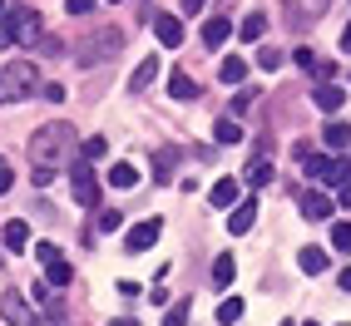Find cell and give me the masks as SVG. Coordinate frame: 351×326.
Masks as SVG:
<instances>
[{"instance_id":"1","label":"cell","mask_w":351,"mask_h":326,"mask_svg":"<svg viewBox=\"0 0 351 326\" xmlns=\"http://www.w3.org/2000/svg\"><path fill=\"white\" fill-rule=\"evenodd\" d=\"M75 158V129L69 124H60V119H50V124H40L35 134H30V163L35 168H60V163H69Z\"/></svg>"},{"instance_id":"2","label":"cell","mask_w":351,"mask_h":326,"mask_svg":"<svg viewBox=\"0 0 351 326\" xmlns=\"http://www.w3.org/2000/svg\"><path fill=\"white\" fill-rule=\"evenodd\" d=\"M119 50H124V30L104 25V30H95L89 40H80V45H75V64H80V69H95V64L114 60Z\"/></svg>"},{"instance_id":"3","label":"cell","mask_w":351,"mask_h":326,"mask_svg":"<svg viewBox=\"0 0 351 326\" xmlns=\"http://www.w3.org/2000/svg\"><path fill=\"white\" fill-rule=\"evenodd\" d=\"M35 60H10L5 69H0V104H20L35 95Z\"/></svg>"},{"instance_id":"4","label":"cell","mask_w":351,"mask_h":326,"mask_svg":"<svg viewBox=\"0 0 351 326\" xmlns=\"http://www.w3.org/2000/svg\"><path fill=\"white\" fill-rule=\"evenodd\" d=\"M0 25H5L10 45H30V50L40 45V35H45L40 10H25V5H20V10H5V15H0Z\"/></svg>"},{"instance_id":"5","label":"cell","mask_w":351,"mask_h":326,"mask_svg":"<svg viewBox=\"0 0 351 326\" xmlns=\"http://www.w3.org/2000/svg\"><path fill=\"white\" fill-rule=\"evenodd\" d=\"M302 173H307L312 183H351V163H346V158L307 153V158H302Z\"/></svg>"},{"instance_id":"6","label":"cell","mask_w":351,"mask_h":326,"mask_svg":"<svg viewBox=\"0 0 351 326\" xmlns=\"http://www.w3.org/2000/svg\"><path fill=\"white\" fill-rule=\"evenodd\" d=\"M69 188H75V203L80 208H95L99 203V178H95L89 163H75V168H69Z\"/></svg>"},{"instance_id":"7","label":"cell","mask_w":351,"mask_h":326,"mask_svg":"<svg viewBox=\"0 0 351 326\" xmlns=\"http://www.w3.org/2000/svg\"><path fill=\"white\" fill-rule=\"evenodd\" d=\"M158 232H163V223H158V218H144V223H134V227L124 232V247H129V252H149V247L158 242Z\"/></svg>"},{"instance_id":"8","label":"cell","mask_w":351,"mask_h":326,"mask_svg":"<svg viewBox=\"0 0 351 326\" xmlns=\"http://www.w3.org/2000/svg\"><path fill=\"white\" fill-rule=\"evenodd\" d=\"M0 316H5L10 326H35V307H30L20 292H5V297H0Z\"/></svg>"},{"instance_id":"9","label":"cell","mask_w":351,"mask_h":326,"mask_svg":"<svg viewBox=\"0 0 351 326\" xmlns=\"http://www.w3.org/2000/svg\"><path fill=\"white\" fill-rule=\"evenodd\" d=\"M208 203H213V208H228V213H232V208L243 203V183H238V178H218L213 188H208Z\"/></svg>"},{"instance_id":"10","label":"cell","mask_w":351,"mask_h":326,"mask_svg":"<svg viewBox=\"0 0 351 326\" xmlns=\"http://www.w3.org/2000/svg\"><path fill=\"white\" fill-rule=\"evenodd\" d=\"M149 25H154V35H158L163 50H178V45H183V25H178V15H154Z\"/></svg>"},{"instance_id":"11","label":"cell","mask_w":351,"mask_h":326,"mask_svg":"<svg viewBox=\"0 0 351 326\" xmlns=\"http://www.w3.org/2000/svg\"><path fill=\"white\" fill-rule=\"evenodd\" d=\"M332 198H326V193H302V218H307V223H326V218H332Z\"/></svg>"},{"instance_id":"12","label":"cell","mask_w":351,"mask_h":326,"mask_svg":"<svg viewBox=\"0 0 351 326\" xmlns=\"http://www.w3.org/2000/svg\"><path fill=\"white\" fill-rule=\"evenodd\" d=\"M154 79H158V60L149 55V60H138V64H134V75H129V95H144Z\"/></svg>"},{"instance_id":"13","label":"cell","mask_w":351,"mask_h":326,"mask_svg":"<svg viewBox=\"0 0 351 326\" xmlns=\"http://www.w3.org/2000/svg\"><path fill=\"white\" fill-rule=\"evenodd\" d=\"M312 99H317L322 114H337V109L346 104V89H341V84H317V95H312Z\"/></svg>"},{"instance_id":"14","label":"cell","mask_w":351,"mask_h":326,"mask_svg":"<svg viewBox=\"0 0 351 326\" xmlns=\"http://www.w3.org/2000/svg\"><path fill=\"white\" fill-rule=\"evenodd\" d=\"M252 223H257V203H252V198H243L238 208H232V218H228V232H238V238H243Z\"/></svg>"},{"instance_id":"15","label":"cell","mask_w":351,"mask_h":326,"mask_svg":"<svg viewBox=\"0 0 351 326\" xmlns=\"http://www.w3.org/2000/svg\"><path fill=\"white\" fill-rule=\"evenodd\" d=\"M0 242H5L10 252H20V247L30 242V223H25V218H10V223H5V232H0Z\"/></svg>"},{"instance_id":"16","label":"cell","mask_w":351,"mask_h":326,"mask_svg":"<svg viewBox=\"0 0 351 326\" xmlns=\"http://www.w3.org/2000/svg\"><path fill=\"white\" fill-rule=\"evenodd\" d=\"M297 267L307 272V277H322L326 267H332V258H326L322 247H302V258H297Z\"/></svg>"},{"instance_id":"17","label":"cell","mask_w":351,"mask_h":326,"mask_svg":"<svg viewBox=\"0 0 351 326\" xmlns=\"http://www.w3.org/2000/svg\"><path fill=\"white\" fill-rule=\"evenodd\" d=\"M169 95H173V99H198V79L189 75V69H173V79H169Z\"/></svg>"},{"instance_id":"18","label":"cell","mask_w":351,"mask_h":326,"mask_svg":"<svg viewBox=\"0 0 351 326\" xmlns=\"http://www.w3.org/2000/svg\"><path fill=\"white\" fill-rule=\"evenodd\" d=\"M272 178H277V163H272V158H252V168H247L243 183H252V188H267Z\"/></svg>"},{"instance_id":"19","label":"cell","mask_w":351,"mask_h":326,"mask_svg":"<svg viewBox=\"0 0 351 326\" xmlns=\"http://www.w3.org/2000/svg\"><path fill=\"white\" fill-rule=\"evenodd\" d=\"M238 35H243V40H263V35H267V15H263V10H247V15L238 20Z\"/></svg>"},{"instance_id":"20","label":"cell","mask_w":351,"mask_h":326,"mask_svg":"<svg viewBox=\"0 0 351 326\" xmlns=\"http://www.w3.org/2000/svg\"><path fill=\"white\" fill-rule=\"evenodd\" d=\"M322 138H326V149H351V124H341V119H332V124H326L322 129Z\"/></svg>"},{"instance_id":"21","label":"cell","mask_w":351,"mask_h":326,"mask_svg":"<svg viewBox=\"0 0 351 326\" xmlns=\"http://www.w3.org/2000/svg\"><path fill=\"white\" fill-rule=\"evenodd\" d=\"M228 35H232V20H208V25H203V45H208V50H218Z\"/></svg>"},{"instance_id":"22","label":"cell","mask_w":351,"mask_h":326,"mask_svg":"<svg viewBox=\"0 0 351 326\" xmlns=\"http://www.w3.org/2000/svg\"><path fill=\"white\" fill-rule=\"evenodd\" d=\"M45 282H50V287H69V282H75V267H69L64 258H55L50 267H45Z\"/></svg>"},{"instance_id":"23","label":"cell","mask_w":351,"mask_h":326,"mask_svg":"<svg viewBox=\"0 0 351 326\" xmlns=\"http://www.w3.org/2000/svg\"><path fill=\"white\" fill-rule=\"evenodd\" d=\"M218 75H223V84H243V79H247V60H238V55H228V60L218 64Z\"/></svg>"},{"instance_id":"24","label":"cell","mask_w":351,"mask_h":326,"mask_svg":"<svg viewBox=\"0 0 351 326\" xmlns=\"http://www.w3.org/2000/svg\"><path fill=\"white\" fill-rule=\"evenodd\" d=\"M109 183H114V188H134V183H138V168H134V163H114V168H109Z\"/></svg>"},{"instance_id":"25","label":"cell","mask_w":351,"mask_h":326,"mask_svg":"<svg viewBox=\"0 0 351 326\" xmlns=\"http://www.w3.org/2000/svg\"><path fill=\"white\" fill-rule=\"evenodd\" d=\"M213 134H218V144H243V124L238 119H218Z\"/></svg>"},{"instance_id":"26","label":"cell","mask_w":351,"mask_h":326,"mask_svg":"<svg viewBox=\"0 0 351 326\" xmlns=\"http://www.w3.org/2000/svg\"><path fill=\"white\" fill-rule=\"evenodd\" d=\"M218 321H223V326H238V321H243V297H228L223 307H218Z\"/></svg>"},{"instance_id":"27","label":"cell","mask_w":351,"mask_h":326,"mask_svg":"<svg viewBox=\"0 0 351 326\" xmlns=\"http://www.w3.org/2000/svg\"><path fill=\"white\" fill-rule=\"evenodd\" d=\"M189 312H193V301L183 297V301H173L169 307V316H163V326H189Z\"/></svg>"},{"instance_id":"28","label":"cell","mask_w":351,"mask_h":326,"mask_svg":"<svg viewBox=\"0 0 351 326\" xmlns=\"http://www.w3.org/2000/svg\"><path fill=\"white\" fill-rule=\"evenodd\" d=\"M232 277H238V262H232V258H218V262H213V282H218V287H228Z\"/></svg>"},{"instance_id":"29","label":"cell","mask_w":351,"mask_h":326,"mask_svg":"<svg viewBox=\"0 0 351 326\" xmlns=\"http://www.w3.org/2000/svg\"><path fill=\"white\" fill-rule=\"evenodd\" d=\"M332 247L337 252H351V223H332Z\"/></svg>"},{"instance_id":"30","label":"cell","mask_w":351,"mask_h":326,"mask_svg":"<svg viewBox=\"0 0 351 326\" xmlns=\"http://www.w3.org/2000/svg\"><path fill=\"white\" fill-rule=\"evenodd\" d=\"M80 153H84V163H95V158H104V153H109V144H104V138H84Z\"/></svg>"},{"instance_id":"31","label":"cell","mask_w":351,"mask_h":326,"mask_svg":"<svg viewBox=\"0 0 351 326\" xmlns=\"http://www.w3.org/2000/svg\"><path fill=\"white\" fill-rule=\"evenodd\" d=\"M55 258H60V247H55V242H35V262H40V267H50Z\"/></svg>"},{"instance_id":"32","label":"cell","mask_w":351,"mask_h":326,"mask_svg":"<svg viewBox=\"0 0 351 326\" xmlns=\"http://www.w3.org/2000/svg\"><path fill=\"white\" fill-rule=\"evenodd\" d=\"M312 75H317L322 84H332V79H337V60H317V69H312Z\"/></svg>"},{"instance_id":"33","label":"cell","mask_w":351,"mask_h":326,"mask_svg":"<svg viewBox=\"0 0 351 326\" xmlns=\"http://www.w3.org/2000/svg\"><path fill=\"white\" fill-rule=\"evenodd\" d=\"M277 64H282V55H277V50H272V45H267V50H263V55H257V69H267V75H272V69H277Z\"/></svg>"},{"instance_id":"34","label":"cell","mask_w":351,"mask_h":326,"mask_svg":"<svg viewBox=\"0 0 351 326\" xmlns=\"http://www.w3.org/2000/svg\"><path fill=\"white\" fill-rule=\"evenodd\" d=\"M252 99H257V89H238V99H232V114H247Z\"/></svg>"},{"instance_id":"35","label":"cell","mask_w":351,"mask_h":326,"mask_svg":"<svg viewBox=\"0 0 351 326\" xmlns=\"http://www.w3.org/2000/svg\"><path fill=\"white\" fill-rule=\"evenodd\" d=\"M30 297H35V301H40V307H45V312H60V301H55V297H50V287H35V292H30Z\"/></svg>"},{"instance_id":"36","label":"cell","mask_w":351,"mask_h":326,"mask_svg":"<svg viewBox=\"0 0 351 326\" xmlns=\"http://www.w3.org/2000/svg\"><path fill=\"white\" fill-rule=\"evenodd\" d=\"M114 227H124V213H114V208H109V213L99 218V232H114Z\"/></svg>"},{"instance_id":"37","label":"cell","mask_w":351,"mask_h":326,"mask_svg":"<svg viewBox=\"0 0 351 326\" xmlns=\"http://www.w3.org/2000/svg\"><path fill=\"white\" fill-rule=\"evenodd\" d=\"M64 10L69 15H89V10H95V0H64Z\"/></svg>"},{"instance_id":"38","label":"cell","mask_w":351,"mask_h":326,"mask_svg":"<svg viewBox=\"0 0 351 326\" xmlns=\"http://www.w3.org/2000/svg\"><path fill=\"white\" fill-rule=\"evenodd\" d=\"M169 168H173V149H163V153H158V163H154V173L163 178V173H169Z\"/></svg>"},{"instance_id":"39","label":"cell","mask_w":351,"mask_h":326,"mask_svg":"<svg viewBox=\"0 0 351 326\" xmlns=\"http://www.w3.org/2000/svg\"><path fill=\"white\" fill-rule=\"evenodd\" d=\"M292 60H297V64H302V69H307V75H312V69H317V55H312V50H297V55H292Z\"/></svg>"},{"instance_id":"40","label":"cell","mask_w":351,"mask_h":326,"mask_svg":"<svg viewBox=\"0 0 351 326\" xmlns=\"http://www.w3.org/2000/svg\"><path fill=\"white\" fill-rule=\"evenodd\" d=\"M10 193V163H0V198Z\"/></svg>"},{"instance_id":"41","label":"cell","mask_w":351,"mask_h":326,"mask_svg":"<svg viewBox=\"0 0 351 326\" xmlns=\"http://www.w3.org/2000/svg\"><path fill=\"white\" fill-rule=\"evenodd\" d=\"M337 282H341V292H351V267H341V272H337Z\"/></svg>"},{"instance_id":"42","label":"cell","mask_w":351,"mask_h":326,"mask_svg":"<svg viewBox=\"0 0 351 326\" xmlns=\"http://www.w3.org/2000/svg\"><path fill=\"white\" fill-rule=\"evenodd\" d=\"M178 5L189 10V15H198V10H203V0H178Z\"/></svg>"},{"instance_id":"43","label":"cell","mask_w":351,"mask_h":326,"mask_svg":"<svg viewBox=\"0 0 351 326\" xmlns=\"http://www.w3.org/2000/svg\"><path fill=\"white\" fill-rule=\"evenodd\" d=\"M341 208H351V183H341Z\"/></svg>"},{"instance_id":"44","label":"cell","mask_w":351,"mask_h":326,"mask_svg":"<svg viewBox=\"0 0 351 326\" xmlns=\"http://www.w3.org/2000/svg\"><path fill=\"white\" fill-rule=\"evenodd\" d=\"M341 50H346V55H351V25H346V30H341Z\"/></svg>"},{"instance_id":"45","label":"cell","mask_w":351,"mask_h":326,"mask_svg":"<svg viewBox=\"0 0 351 326\" xmlns=\"http://www.w3.org/2000/svg\"><path fill=\"white\" fill-rule=\"evenodd\" d=\"M109 326H134V316H119V321H109Z\"/></svg>"},{"instance_id":"46","label":"cell","mask_w":351,"mask_h":326,"mask_svg":"<svg viewBox=\"0 0 351 326\" xmlns=\"http://www.w3.org/2000/svg\"><path fill=\"white\" fill-rule=\"evenodd\" d=\"M0 15H5V0H0Z\"/></svg>"},{"instance_id":"47","label":"cell","mask_w":351,"mask_h":326,"mask_svg":"<svg viewBox=\"0 0 351 326\" xmlns=\"http://www.w3.org/2000/svg\"><path fill=\"white\" fill-rule=\"evenodd\" d=\"M302 326H317V321H302Z\"/></svg>"},{"instance_id":"48","label":"cell","mask_w":351,"mask_h":326,"mask_svg":"<svg viewBox=\"0 0 351 326\" xmlns=\"http://www.w3.org/2000/svg\"><path fill=\"white\" fill-rule=\"evenodd\" d=\"M109 5H119V0H109Z\"/></svg>"},{"instance_id":"49","label":"cell","mask_w":351,"mask_h":326,"mask_svg":"<svg viewBox=\"0 0 351 326\" xmlns=\"http://www.w3.org/2000/svg\"><path fill=\"white\" fill-rule=\"evenodd\" d=\"M341 326H351V321H341Z\"/></svg>"},{"instance_id":"50","label":"cell","mask_w":351,"mask_h":326,"mask_svg":"<svg viewBox=\"0 0 351 326\" xmlns=\"http://www.w3.org/2000/svg\"><path fill=\"white\" fill-rule=\"evenodd\" d=\"M282 326H292V321H282Z\"/></svg>"},{"instance_id":"51","label":"cell","mask_w":351,"mask_h":326,"mask_svg":"<svg viewBox=\"0 0 351 326\" xmlns=\"http://www.w3.org/2000/svg\"><path fill=\"white\" fill-rule=\"evenodd\" d=\"M0 163H5V158H0Z\"/></svg>"}]
</instances>
